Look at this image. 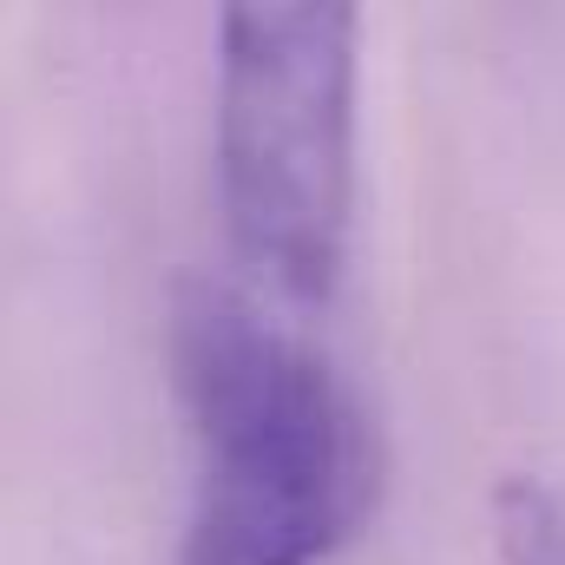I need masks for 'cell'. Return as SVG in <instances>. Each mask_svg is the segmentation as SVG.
I'll use <instances>...</instances> for the list:
<instances>
[{"label":"cell","mask_w":565,"mask_h":565,"mask_svg":"<svg viewBox=\"0 0 565 565\" xmlns=\"http://www.w3.org/2000/svg\"><path fill=\"white\" fill-rule=\"evenodd\" d=\"M171 382L198 440L184 565H322L382 500L355 388L277 316L211 277L171 289Z\"/></svg>","instance_id":"6da1fadb"},{"label":"cell","mask_w":565,"mask_h":565,"mask_svg":"<svg viewBox=\"0 0 565 565\" xmlns=\"http://www.w3.org/2000/svg\"><path fill=\"white\" fill-rule=\"evenodd\" d=\"M355 7H231L217 20V204L270 296H335L355 211Z\"/></svg>","instance_id":"7a4b0ae2"},{"label":"cell","mask_w":565,"mask_h":565,"mask_svg":"<svg viewBox=\"0 0 565 565\" xmlns=\"http://www.w3.org/2000/svg\"><path fill=\"white\" fill-rule=\"evenodd\" d=\"M493 540L507 565H565V500L540 480H507L493 493Z\"/></svg>","instance_id":"3957f363"}]
</instances>
